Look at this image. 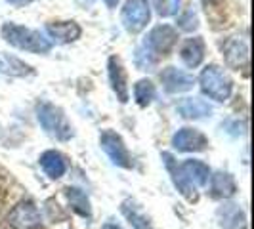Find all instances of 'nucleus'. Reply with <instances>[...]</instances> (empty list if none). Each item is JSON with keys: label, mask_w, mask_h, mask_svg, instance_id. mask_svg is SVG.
Wrapping results in <instances>:
<instances>
[{"label": "nucleus", "mask_w": 254, "mask_h": 229, "mask_svg": "<svg viewBox=\"0 0 254 229\" xmlns=\"http://www.w3.org/2000/svg\"><path fill=\"white\" fill-rule=\"evenodd\" d=\"M8 224L13 229H38L42 226V216L33 201H21L12 208Z\"/></svg>", "instance_id": "12"}, {"label": "nucleus", "mask_w": 254, "mask_h": 229, "mask_svg": "<svg viewBox=\"0 0 254 229\" xmlns=\"http://www.w3.org/2000/svg\"><path fill=\"white\" fill-rule=\"evenodd\" d=\"M76 2H78V6H82V8H88V6L94 4V0H76Z\"/></svg>", "instance_id": "27"}, {"label": "nucleus", "mask_w": 254, "mask_h": 229, "mask_svg": "<svg viewBox=\"0 0 254 229\" xmlns=\"http://www.w3.org/2000/svg\"><path fill=\"white\" fill-rule=\"evenodd\" d=\"M107 76L111 90L121 103L130 102V84H128V73L125 69V63L119 56H109L107 59Z\"/></svg>", "instance_id": "11"}, {"label": "nucleus", "mask_w": 254, "mask_h": 229, "mask_svg": "<svg viewBox=\"0 0 254 229\" xmlns=\"http://www.w3.org/2000/svg\"><path fill=\"white\" fill-rule=\"evenodd\" d=\"M0 37L6 44H10L12 48L29 54H37V56H46L52 52V42L46 38L44 33H40L37 29L19 25L15 21H6L0 27Z\"/></svg>", "instance_id": "2"}, {"label": "nucleus", "mask_w": 254, "mask_h": 229, "mask_svg": "<svg viewBox=\"0 0 254 229\" xmlns=\"http://www.w3.org/2000/svg\"><path fill=\"white\" fill-rule=\"evenodd\" d=\"M121 212L128 220L132 229H155L151 224V218L143 212V208L134 199H125L121 203Z\"/></svg>", "instance_id": "20"}, {"label": "nucleus", "mask_w": 254, "mask_h": 229, "mask_svg": "<svg viewBox=\"0 0 254 229\" xmlns=\"http://www.w3.org/2000/svg\"><path fill=\"white\" fill-rule=\"evenodd\" d=\"M35 114H37V120L42 126V130L54 140L69 141L75 136L73 124L69 122L67 114L60 105L52 102H38L35 107Z\"/></svg>", "instance_id": "4"}, {"label": "nucleus", "mask_w": 254, "mask_h": 229, "mask_svg": "<svg viewBox=\"0 0 254 229\" xmlns=\"http://www.w3.org/2000/svg\"><path fill=\"white\" fill-rule=\"evenodd\" d=\"M132 94H134V102L138 103L141 109H145V107H149L155 102L157 86L153 84L151 78H140V80H136Z\"/></svg>", "instance_id": "22"}, {"label": "nucleus", "mask_w": 254, "mask_h": 229, "mask_svg": "<svg viewBox=\"0 0 254 229\" xmlns=\"http://www.w3.org/2000/svg\"><path fill=\"white\" fill-rule=\"evenodd\" d=\"M38 165L50 179L64 178L67 174V168H69L67 157L58 149H48V151L42 153L40 159H38Z\"/></svg>", "instance_id": "16"}, {"label": "nucleus", "mask_w": 254, "mask_h": 229, "mask_svg": "<svg viewBox=\"0 0 254 229\" xmlns=\"http://www.w3.org/2000/svg\"><path fill=\"white\" fill-rule=\"evenodd\" d=\"M0 130H2V128H0Z\"/></svg>", "instance_id": "31"}, {"label": "nucleus", "mask_w": 254, "mask_h": 229, "mask_svg": "<svg viewBox=\"0 0 254 229\" xmlns=\"http://www.w3.org/2000/svg\"><path fill=\"white\" fill-rule=\"evenodd\" d=\"M163 159L180 195L188 203H197L199 191L208 185V179L212 174L208 165L199 159H186L178 165L170 153H163Z\"/></svg>", "instance_id": "1"}, {"label": "nucleus", "mask_w": 254, "mask_h": 229, "mask_svg": "<svg viewBox=\"0 0 254 229\" xmlns=\"http://www.w3.org/2000/svg\"><path fill=\"white\" fill-rule=\"evenodd\" d=\"M44 35L46 38L58 46H65V44H73L78 38L82 37V27L78 25L73 19H65V21H48L44 25Z\"/></svg>", "instance_id": "9"}, {"label": "nucleus", "mask_w": 254, "mask_h": 229, "mask_svg": "<svg viewBox=\"0 0 254 229\" xmlns=\"http://www.w3.org/2000/svg\"><path fill=\"white\" fill-rule=\"evenodd\" d=\"M65 199L69 206L75 210L78 216L90 218L92 216V204H90L88 195L80 187H65Z\"/></svg>", "instance_id": "21"}, {"label": "nucleus", "mask_w": 254, "mask_h": 229, "mask_svg": "<svg viewBox=\"0 0 254 229\" xmlns=\"http://www.w3.org/2000/svg\"><path fill=\"white\" fill-rule=\"evenodd\" d=\"M159 61H161V59H159L157 56H153L149 50H145L141 44L134 50V65H136V69H140V71L151 73V71L157 69Z\"/></svg>", "instance_id": "24"}, {"label": "nucleus", "mask_w": 254, "mask_h": 229, "mask_svg": "<svg viewBox=\"0 0 254 229\" xmlns=\"http://www.w3.org/2000/svg\"><path fill=\"white\" fill-rule=\"evenodd\" d=\"M159 80H161V86L166 94L170 96H178V94H186L193 90L195 86V78L193 75H190L188 71L178 69L174 65H168L165 67L161 73H159Z\"/></svg>", "instance_id": "8"}, {"label": "nucleus", "mask_w": 254, "mask_h": 229, "mask_svg": "<svg viewBox=\"0 0 254 229\" xmlns=\"http://www.w3.org/2000/svg\"><path fill=\"white\" fill-rule=\"evenodd\" d=\"M102 229H123V228H119V226H115V224H105Z\"/></svg>", "instance_id": "29"}, {"label": "nucleus", "mask_w": 254, "mask_h": 229, "mask_svg": "<svg viewBox=\"0 0 254 229\" xmlns=\"http://www.w3.org/2000/svg\"><path fill=\"white\" fill-rule=\"evenodd\" d=\"M100 147L107 155V159L111 161V165L119 166V168H125V170L134 168L132 155H130L127 143H125L123 136L119 132H115L111 128L103 130L102 134H100Z\"/></svg>", "instance_id": "7"}, {"label": "nucleus", "mask_w": 254, "mask_h": 229, "mask_svg": "<svg viewBox=\"0 0 254 229\" xmlns=\"http://www.w3.org/2000/svg\"><path fill=\"white\" fill-rule=\"evenodd\" d=\"M170 143L178 153H201L208 147V138L197 128L184 126L174 132Z\"/></svg>", "instance_id": "10"}, {"label": "nucleus", "mask_w": 254, "mask_h": 229, "mask_svg": "<svg viewBox=\"0 0 254 229\" xmlns=\"http://www.w3.org/2000/svg\"><path fill=\"white\" fill-rule=\"evenodd\" d=\"M176 111L182 118H188V120H201V118H208L212 116V105L201 100V98H184L180 100L176 105Z\"/></svg>", "instance_id": "18"}, {"label": "nucleus", "mask_w": 254, "mask_h": 229, "mask_svg": "<svg viewBox=\"0 0 254 229\" xmlns=\"http://www.w3.org/2000/svg\"><path fill=\"white\" fill-rule=\"evenodd\" d=\"M121 23L128 35H140L151 23L149 0H127L121 8Z\"/></svg>", "instance_id": "5"}, {"label": "nucleus", "mask_w": 254, "mask_h": 229, "mask_svg": "<svg viewBox=\"0 0 254 229\" xmlns=\"http://www.w3.org/2000/svg\"><path fill=\"white\" fill-rule=\"evenodd\" d=\"M180 61L186 65L188 69H197L201 67L206 57V42L203 37L195 35V37L184 38L178 48Z\"/></svg>", "instance_id": "13"}, {"label": "nucleus", "mask_w": 254, "mask_h": 229, "mask_svg": "<svg viewBox=\"0 0 254 229\" xmlns=\"http://www.w3.org/2000/svg\"><path fill=\"white\" fill-rule=\"evenodd\" d=\"M141 46L161 59L165 56H170L174 52V48L178 46V31L172 25H166V23L155 25L145 35Z\"/></svg>", "instance_id": "6"}, {"label": "nucleus", "mask_w": 254, "mask_h": 229, "mask_svg": "<svg viewBox=\"0 0 254 229\" xmlns=\"http://www.w3.org/2000/svg\"><path fill=\"white\" fill-rule=\"evenodd\" d=\"M103 2H105V6H107V8H111V10L117 8V4H119V0H103Z\"/></svg>", "instance_id": "28"}, {"label": "nucleus", "mask_w": 254, "mask_h": 229, "mask_svg": "<svg viewBox=\"0 0 254 229\" xmlns=\"http://www.w3.org/2000/svg\"><path fill=\"white\" fill-rule=\"evenodd\" d=\"M149 6H151V12H155L159 17L168 19V17H176L180 6H182V0H151Z\"/></svg>", "instance_id": "25"}, {"label": "nucleus", "mask_w": 254, "mask_h": 229, "mask_svg": "<svg viewBox=\"0 0 254 229\" xmlns=\"http://www.w3.org/2000/svg\"><path fill=\"white\" fill-rule=\"evenodd\" d=\"M222 56L226 59V65L233 71L249 67V46L241 38H228L226 44L222 46Z\"/></svg>", "instance_id": "14"}, {"label": "nucleus", "mask_w": 254, "mask_h": 229, "mask_svg": "<svg viewBox=\"0 0 254 229\" xmlns=\"http://www.w3.org/2000/svg\"><path fill=\"white\" fill-rule=\"evenodd\" d=\"M216 220L222 229H247V214L235 203L222 204L216 210Z\"/></svg>", "instance_id": "17"}, {"label": "nucleus", "mask_w": 254, "mask_h": 229, "mask_svg": "<svg viewBox=\"0 0 254 229\" xmlns=\"http://www.w3.org/2000/svg\"><path fill=\"white\" fill-rule=\"evenodd\" d=\"M210 195L214 199H222V201H228L231 199L235 193H237V181L233 178V174L224 172V170H218L210 174Z\"/></svg>", "instance_id": "19"}, {"label": "nucleus", "mask_w": 254, "mask_h": 229, "mask_svg": "<svg viewBox=\"0 0 254 229\" xmlns=\"http://www.w3.org/2000/svg\"><path fill=\"white\" fill-rule=\"evenodd\" d=\"M199 88L203 92L204 98L212 100L216 103H226L233 96V88L235 82L233 78L228 75V71L218 63H208L204 65L199 73Z\"/></svg>", "instance_id": "3"}, {"label": "nucleus", "mask_w": 254, "mask_h": 229, "mask_svg": "<svg viewBox=\"0 0 254 229\" xmlns=\"http://www.w3.org/2000/svg\"><path fill=\"white\" fill-rule=\"evenodd\" d=\"M37 75V69L27 61L19 59L17 56L0 52V76H10V78H29Z\"/></svg>", "instance_id": "15"}, {"label": "nucleus", "mask_w": 254, "mask_h": 229, "mask_svg": "<svg viewBox=\"0 0 254 229\" xmlns=\"http://www.w3.org/2000/svg\"><path fill=\"white\" fill-rule=\"evenodd\" d=\"M204 6H210V4H214V2H218V0H201Z\"/></svg>", "instance_id": "30"}, {"label": "nucleus", "mask_w": 254, "mask_h": 229, "mask_svg": "<svg viewBox=\"0 0 254 229\" xmlns=\"http://www.w3.org/2000/svg\"><path fill=\"white\" fill-rule=\"evenodd\" d=\"M4 2H8V4H12V6H29V4H33L35 0H4Z\"/></svg>", "instance_id": "26"}, {"label": "nucleus", "mask_w": 254, "mask_h": 229, "mask_svg": "<svg viewBox=\"0 0 254 229\" xmlns=\"http://www.w3.org/2000/svg\"><path fill=\"white\" fill-rule=\"evenodd\" d=\"M201 27V19H199V13L193 6H188L184 8L182 12L176 13V31H182V33H195L197 29Z\"/></svg>", "instance_id": "23"}]
</instances>
